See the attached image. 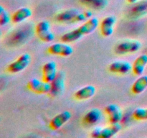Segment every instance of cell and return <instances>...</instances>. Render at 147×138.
<instances>
[{
  "label": "cell",
  "instance_id": "4",
  "mask_svg": "<svg viewBox=\"0 0 147 138\" xmlns=\"http://www.w3.org/2000/svg\"><path fill=\"white\" fill-rule=\"evenodd\" d=\"M30 62L31 55L29 53H23L7 66V70L10 73H20L28 67Z\"/></svg>",
  "mask_w": 147,
  "mask_h": 138
},
{
  "label": "cell",
  "instance_id": "22",
  "mask_svg": "<svg viewBox=\"0 0 147 138\" xmlns=\"http://www.w3.org/2000/svg\"><path fill=\"white\" fill-rule=\"evenodd\" d=\"M91 17H93V13L90 10H87V11H84L83 12H79L77 16L75 17L74 20L71 22V23L85 22L90 20Z\"/></svg>",
  "mask_w": 147,
  "mask_h": 138
},
{
  "label": "cell",
  "instance_id": "11",
  "mask_svg": "<svg viewBox=\"0 0 147 138\" xmlns=\"http://www.w3.org/2000/svg\"><path fill=\"white\" fill-rule=\"evenodd\" d=\"M72 114L69 111H64L55 116L50 122V128L53 130L60 129L65 124L67 123L71 119Z\"/></svg>",
  "mask_w": 147,
  "mask_h": 138
},
{
  "label": "cell",
  "instance_id": "23",
  "mask_svg": "<svg viewBox=\"0 0 147 138\" xmlns=\"http://www.w3.org/2000/svg\"><path fill=\"white\" fill-rule=\"evenodd\" d=\"M10 21H11V17L3 6H0V25L1 27L7 25Z\"/></svg>",
  "mask_w": 147,
  "mask_h": 138
},
{
  "label": "cell",
  "instance_id": "8",
  "mask_svg": "<svg viewBox=\"0 0 147 138\" xmlns=\"http://www.w3.org/2000/svg\"><path fill=\"white\" fill-rule=\"evenodd\" d=\"M109 70L115 74L126 75L132 70V64L126 60H116L109 65Z\"/></svg>",
  "mask_w": 147,
  "mask_h": 138
},
{
  "label": "cell",
  "instance_id": "25",
  "mask_svg": "<svg viewBox=\"0 0 147 138\" xmlns=\"http://www.w3.org/2000/svg\"><path fill=\"white\" fill-rule=\"evenodd\" d=\"M102 129H103V127H101V126H96L91 131L90 136L94 138H100Z\"/></svg>",
  "mask_w": 147,
  "mask_h": 138
},
{
  "label": "cell",
  "instance_id": "14",
  "mask_svg": "<svg viewBox=\"0 0 147 138\" xmlns=\"http://www.w3.org/2000/svg\"><path fill=\"white\" fill-rule=\"evenodd\" d=\"M96 89L93 85H87L76 91L74 94L75 99L78 101H84L90 99L96 94Z\"/></svg>",
  "mask_w": 147,
  "mask_h": 138
},
{
  "label": "cell",
  "instance_id": "10",
  "mask_svg": "<svg viewBox=\"0 0 147 138\" xmlns=\"http://www.w3.org/2000/svg\"><path fill=\"white\" fill-rule=\"evenodd\" d=\"M116 22L115 16H108L102 20L100 23V31L103 37H109L113 34Z\"/></svg>",
  "mask_w": 147,
  "mask_h": 138
},
{
  "label": "cell",
  "instance_id": "1",
  "mask_svg": "<svg viewBox=\"0 0 147 138\" xmlns=\"http://www.w3.org/2000/svg\"><path fill=\"white\" fill-rule=\"evenodd\" d=\"M99 25V20L96 17H91L75 30L65 33L60 37L62 42L67 43H73L94 32Z\"/></svg>",
  "mask_w": 147,
  "mask_h": 138
},
{
  "label": "cell",
  "instance_id": "2",
  "mask_svg": "<svg viewBox=\"0 0 147 138\" xmlns=\"http://www.w3.org/2000/svg\"><path fill=\"white\" fill-rule=\"evenodd\" d=\"M50 23L47 20L39 22L35 27V32L38 38L44 43H51L55 40V34L50 30Z\"/></svg>",
  "mask_w": 147,
  "mask_h": 138
},
{
  "label": "cell",
  "instance_id": "5",
  "mask_svg": "<svg viewBox=\"0 0 147 138\" xmlns=\"http://www.w3.org/2000/svg\"><path fill=\"white\" fill-rule=\"evenodd\" d=\"M27 88L33 93H37V94H45V93H50V89H51V84L43 80H40V79L34 78L29 80L27 83Z\"/></svg>",
  "mask_w": 147,
  "mask_h": 138
},
{
  "label": "cell",
  "instance_id": "20",
  "mask_svg": "<svg viewBox=\"0 0 147 138\" xmlns=\"http://www.w3.org/2000/svg\"><path fill=\"white\" fill-rule=\"evenodd\" d=\"M121 129V126L119 123L110 124V126L103 127L102 129L100 138H111L117 135Z\"/></svg>",
  "mask_w": 147,
  "mask_h": 138
},
{
  "label": "cell",
  "instance_id": "15",
  "mask_svg": "<svg viewBox=\"0 0 147 138\" xmlns=\"http://www.w3.org/2000/svg\"><path fill=\"white\" fill-rule=\"evenodd\" d=\"M78 13L79 10L77 9H67L57 13L55 17V21L61 23L71 22Z\"/></svg>",
  "mask_w": 147,
  "mask_h": 138
},
{
  "label": "cell",
  "instance_id": "18",
  "mask_svg": "<svg viewBox=\"0 0 147 138\" xmlns=\"http://www.w3.org/2000/svg\"><path fill=\"white\" fill-rule=\"evenodd\" d=\"M147 89V75L140 76L131 86V91L134 94H141Z\"/></svg>",
  "mask_w": 147,
  "mask_h": 138
},
{
  "label": "cell",
  "instance_id": "9",
  "mask_svg": "<svg viewBox=\"0 0 147 138\" xmlns=\"http://www.w3.org/2000/svg\"><path fill=\"white\" fill-rule=\"evenodd\" d=\"M104 112L109 117L110 124H118L123 118V112L121 108L115 103H111L105 107Z\"/></svg>",
  "mask_w": 147,
  "mask_h": 138
},
{
  "label": "cell",
  "instance_id": "7",
  "mask_svg": "<svg viewBox=\"0 0 147 138\" xmlns=\"http://www.w3.org/2000/svg\"><path fill=\"white\" fill-rule=\"evenodd\" d=\"M51 89L48 93L51 97L55 98L60 96L65 89V74L63 71L57 73L55 78L50 83Z\"/></svg>",
  "mask_w": 147,
  "mask_h": 138
},
{
  "label": "cell",
  "instance_id": "21",
  "mask_svg": "<svg viewBox=\"0 0 147 138\" xmlns=\"http://www.w3.org/2000/svg\"><path fill=\"white\" fill-rule=\"evenodd\" d=\"M136 5L132 8L131 14L132 15L134 16L136 18L141 17V16L144 15L147 13V1H138L136 3Z\"/></svg>",
  "mask_w": 147,
  "mask_h": 138
},
{
  "label": "cell",
  "instance_id": "24",
  "mask_svg": "<svg viewBox=\"0 0 147 138\" xmlns=\"http://www.w3.org/2000/svg\"><path fill=\"white\" fill-rule=\"evenodd\" d=\"M133 117L138 121L147 120V108H137L133 112Z\"/></svg>",
  "mask_w": 147,
  "mask_h": 138
},
{
  "label": "cell",
  "instance_id": "13",
  "mask_svg": "<svg viewBox=\"0 0 147 138\" xmlns=\"http://www.w3.org/2000/svg\"><path fill=\"white\" fill-rule=\"evenodd\" d=\"M103 118V113L101 110L97 108H94L89 110L83 118V123L90 126H93L101 121Z\"/></svg>",
  "mask_w": 147,
  "mask_h": 138
},
{
  "label": "cell",
  "instance_id": "16",
  "mask_svg": "<svg viewBox=\"0 0 147 138\" xmlns=\"http://www.w3.org/2000/svg\"><path fill=\"white\" fill-rule=\"evenodd\" d=\"M32 15V11L29 7H23L16 10L11 15V22L14 24H18L25 21Z\"/></svg>",
  "mask_w": 147,
  "mask_h": 138
},
{
  "label": "cell",
  "instance_id": "6",
  "mask_svg": "<svg viewBox=\"0 0 147 138\" xmlns=\"http://www.w3.org/2000/svg\"><path fill=\"white\" fill-rule=\"evenodd\" d=\"M47 51L50 54L54 55L68 57L71 55L73 53V48L72 46L67 43H56L51 45L47 49Z\"/></svg>",
  "mask_w": 147,
  "mask_h": 138
},
{
  "label": "cell",
  "instance_id": "12",
  "mask_svg": "<svg viewBox=\"0 0 147 138\" xmlns=\"http://www.w3.org/2000/svg\"><path fill=\"white\" fill-rule=\"evenodd\" d=\"M42 80L47 83H51L57 74V64L55 61H49L45 63L42 68Z\"/></svg>",
  "mask_w": 147,
  "mask_h": 138
},
{
  "label": "cell",
  "instance_id": "19",
  "mask_svg": "<svg viewBox=\"0 0 147 138\" xmlns=\"http://www.w3.org/2000/svg\"><path fill=\"white\" fill-rule=\"evenodd\" d=\"M80 3L86 7L95 10H102L108 5V0H79Z\"/></svg>",
  "mask_w": 147,
  "mask_h": 138
},
{
  "label": "cell",
  "instance_id": "26",
  "mask_svg": "<svg viewBox=\"0 0 147 138\" xmlns=\"http://www.w3.org/2000/svg\"><path fill=\"white\" fill-rule=\"evenodd\" d=\"M139 1V0H127L128 2H129V4H136V3H137Z\"/></svg>",
  "mask_w": 147,
  "mask_h": 138
},
{
  "label": "cell",
  "instance_id": "3",
  "mask_svg": "<svg viewBox=\"0 0 147 138\" xmlns=\"http://www.w3.org/2000/svg\"><path fill=\"white\" fill-rule=\"evenodd\" d=\"M142 47V43L137 40H126L116 45L115 53L119 55H126L139 51Z\"/></svg>",
  "mask_w": 147,
  "mask_h": 138
},
{
  "label": "cell",
  "instance_id": "17",
  "mask_svg": "<svg viewBox=\"0 0 147 138\" xmlns=\"http://www.w3.org/2000/svg\"><path fill=\"white\" fill-rule=\"evenodd\" d=\"M147 65V55L142 54L136 57L132 64V71L136 76L143 75Z\"/></svg>",
  "mask_w": 147,
  "mask_h": 138
}]
</instances>
